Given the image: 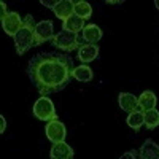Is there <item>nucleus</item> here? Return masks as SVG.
<instances>
[{
    "label": "nucleus",
    "mask_w": 159,
    "mask_h": 159,
    "mask_svg": "<svg viewBox=\"0 0 159 159\" xmlns=\"http://www.w3.org/2000/svg\"><path fill=\"white\" fill-rule=\"evenodd\" d=\"M126 123H127V126H129L130 129L140 130L142 126L145 124V113H143L140 108L130 111V113L127 115V118H126Z\"/></svg>",
    "instance_id": "f3484780"
},
{
    "label": "nucleus",
    "mask_w": 159,
    "mask_h": 159,
    "mask_svg": "<svg viewBox=\"0 0 159 159\" xmlns=\"http://www.w3.org/2000/svg\"><path fill=\"white\" fill-rule=\"evenodd\" d=\"M73 10H75V2L73 0H59L52 11H54V15H56L57 19L65 21V19H69L70 16L75 15Z\"/></svg>",
    "instance_id": "9b49d317"
},
{
    "label": "nucleus",
    "mask_w": 159,
    "mask_h": 159,
    "mask_svg": "<svg viewBox=\"0 0 159 159\" xmlns=\"http://www.w3.org/2000/svg\"><path fill=\"white\" fill-rule=\"evenodd\" d=\"M105 3H108V5H121L123 0H107Z\"/></svg>",
    "instance_id": "b1692460"
},
{
    "label": "nucleus",
    "mask_w": 159,
    "mask_h": 159,
    "mask_svg": "<svg viewBox=\"0 0 159 159\" xmlns=\"http://www.w3.org/2000/svg\"><path fill=\"white\" fill-rule=\"evenodd\" d=\"M45 134L46 139L52 143H59V142H65V137H67V129H65L64 123L57 119H52V121L46 123L45 126Z\"/></svg>",
    "instance_id": "423d86ee"
},
{
    "label": "nucleus",
    "mask_w": 159,
    "mask_h": 159,
    "mask_svg": "<svg viewBox=\"0 0 159 159\" xmlns=\"http://www.w3.org/2000/svg\"><path fill=\"white\" fill-rule=\"evenodd\" d=\"M99 52H100V48L97 45H81L78 48V59L88 64V62H92L99 57Z\"/></svg>",
    "instance_id": "ddd939ff"
},
{
    "label": "nucleus",
    "mask_w": 159,
    "mask_h": 159,
    "mask_svg": "<svg viewBox=\"0 0 159 159\" xmlns=\"http://www.w3.org/2000/svg\"><path fill=\"white\" fill-rule=\"evenodd\" d=\"M154 7L159 10V0H154Z\"/></svg>",
    "instance_id": "393cba45"
},
{
    "label": "nucleus",
    "mask_w": 159,
    "mask_h": 159,
    "mask_svg": "<svg viewBox=\"0 0 159 159\" xmlns=\"http://www.w3.org/2000/svg\"><path fill=\"white\" fill-rule=\"evenodd\" d=\"M52 45H54L57 49H62V51H67V52H72L73 49H78L81 46V40H80L78 34H73V32H67V30H61L57 32V35H54L52 38Z\"/></svg>",
    "instance_id": "20e7f679"
},
{
    "label": "nucleus",
    "mask_w": 159,
    "mask_h": 159,
    "mask_svg": "<svg viewBox=\"0 0 159 159\" xmlns=\"http://www.w3.org/2000/svg\"><path fill=\"white\" fill-rule=\"evenodd\" d=\"M57 2H59V0H40V3H42L43 7L51 8V10H54V7H56Z\"/></svg>",
    "instance_id": "412c9836"
},
{
    "label": "nucleus",
    "mask_w": 159,
    "mask_h": 159,
    "mask_svg": "<svg viewBox=\"0 0 159 159\" xmlns=\"http://www.w3.org/2000/svg\"><path fill=\"white\" fill-rule=\"evenodd\" d=\"M157 103V97L153 91H143L139 96V108L142 111H148V110H154Z\"/></svg>",
    "instance_id": "4468645a"
},
{
    "label": "nucleus",
    "mask_w": 159,
    "mask_h": 159,
    "mask_svg": "<svg viewBox=\"0 0 159 159\" xmlns=\"http://www.w3.org/2000/svg\"><path fill=\"white\" fill-rule=\"evenodd\" d=\"M54 38V24L51 19L40 21L35 25V46L43 45L45 42H52Z\"/></svg>",
    "instance_id": "39448f33"
},
{
    "label": "nucleus",
    "mask_w": 159,
    "mask_h": 159,
    "mask_svg": "<svg viewBox=\"0 0 159 159\" xmlns=\"http://www.w3.org/2000/svg\"><path fill=\"white\" fill-rule=\"evenodd\" d=\"M103 32L96 24H86V27L81 32V43L83 45H97L100 42Z\"/></svg>",
    "instance_id": "6e6552de"
},
{
    "label": "nucleus",
    "mask_w": 159,
    "mask_h": 159,
    "mask_svg": "<svg viewBox=\"0 0 159 159\" xmlns=\"http://www.w3.org/2000/svg\"><path fill=\"white\" fill-rule=\"evenodd\" d=\"M118 103L119 107H121V110L130 113L139 108V97L130 94V92H119L118 94Z\"/></svg>",
    "instance_id": "f8f14e48"
},
{
    "label": "nucleus",
    "mask_w": 159,
    "mask_h": 159,
    "mask_svg": "<svg viewBox=\"0 0 159 159\" xmlns=\"http://www.w3.org/2000/svg\"><path fill=\"white\" fill-rule=\"evenodd\" d=\"M139 159H159V145L153 139H147L139 150Z\"/></svg>",
    "instance_id": "9d476101"
},
{
    "label": "nucleus",
    "mask_w": 159,
    "mask_h": 159,
    "mask_svg": "<svg viewBox=\"0 0 159 159\" xmlns=\"http://www.w3.org/2000/svg\"><path fill=\"white\" fill-rule=\"evenodd\" d=\"M73 13H75V16H78V18H81V19L86 21V19H89L92 16V7L88 2H84V0H78V2H75Z\"/></svg>",
    "instance_id": "a211bd4d"
},
{
    "label": "nucleus",
    "mask_w": 159,
    "mask_h": 159,
    "mask_svg": "<svg viewBox=\"0 0 159 159\" xmlns=\"http://www.w3.org/2000/svg\"><path fill=\"white\" fill-rule=\"evenodd\" d=\"M86 27V21L78 18V16H70L69 19L62 21V30H67V32H73V34H80L83 32V29Z\"/></svg>",
    "instance_id": "2eb2a0df"
},
{
    "label": "nucleus",
    "mask_w": 159,
    "mask_h": 159,
    "mask_svg": "<svg viewBox=\"0 0 159 159\" xmlns=\"http://www.w3.org/2000/svg\"><path fill=\"white\" fill-rule=\"evenodd\" d=\"M7 129V121H5V116L0 115V134H3Z\"/></svg>",
    "instance_id": "5701e85b"
},
{
    "label": "nucleus",
    "mask_w": 159,
    "mask_h": 159,
    "mask_svg": "<svg viewBox=\"0 0 159 159\" xmlns=\"http://www.w3.org/2000/svg\"><path fill=\"white\" fill-rule=\"evenodd\" d=\"M73 70V59L62 52H43L32 57L27 65V75L42 97L67 88Z\"/></svg>",
    "instance_id": "f257e3e1"
},
{
    "label": "nucleus",
    "mask_w": 159,
    "mask_h": 159,
    "mask_svg": "<svg viewBox=\"0 0 159 159\" xmlns=\"http://www.w3.org/2000/svg\"><path fill=\"white\" fill-rule=\"evenodd\" d=\"M73 154L75 151L69 143L59 142V143H52L51 151H49V159H72Z\"/></svg>",
    "instance_id": "1a4fd4ad"
},
{
    "label": "nucleus",
    "mask_w": 159,
    "mask_h": 159,
    "mask_svg": "<svg viewBox=\"0 0 159 159\" xmlns=\"http://www.w3.org/2000/svg\"><path fill=\"white\" fill-rule=\"evenodd\" d=\"M119 159H139V151L129 150V151H126L124 154H121V157H119Z\"/></svg>",
    "instance_id": "aec40b11"
},
{
    "label": "nucleus",
    "mask_w": 159,
    "mask_h": 159,
    "mask_svg": "<svg viewBox=\"0 0 159 159\" xmlns=\"http://www.w3.org/2000/svg\"><path fill=\"white\" fill-rule=\"evenodd\" d=\"M8 8H7V3L5 2H0V19H3L7 15H8Z\"/></svg>",
    "instance_id": "4be33fe9"
},
{
    "label": "nucleus",
    "mask_w": 159,
    "mask_h": 159,
    "mask_svg": "<svg viewBox=\"0 0 159 159\" xmlns=\"http://www.w3.org/2000/svg\"><path fill=\"white\" fill-rule=\"evenodd\" d=\"M35 21L32 15H27L24 18V25L22 29L13 37L15 40V46L16 52L19 56H24L32 46H35Z\"/></svg>",
    "instance_id": "f03ea898"
},
{
    "label": "nucleus",
    "mask_w": 159,
    "mask_h": 159,
    "mask_svg": "<svg viewBox=\"0 0 159 159\" xmlns=\"http://www.w3.org/2000/svg\"><path fill=\"white\" fill-rule=\"evenodd\" d=\"M73 80H76V81L80 83H89L92 81V78H94V72H92V69L89 67V65H78V67H75L73 73H72Z\"/></svg>",
    "instance_id": "dca6fc26"
},
{
    "label": "nucleus",
    "mask_w": 159,
    "mask_h": 159,
    "mask_svg": "<svg viewBox=\"0 0 159 159\" xmlns=\"http://www.w3.org/2000/svg\"><path fill=\"white\" fill-rule=\"evenodd\" d=\"M22 25H24V19L16 11H10L8 15L2 19V27H3L5 34L10 35V37H15L22 29Z\"/></svg>",
    "instance_id": "0eeeda50"
},
{
    "label": "nucleus",
    "mask_w": 159,
    "mask_h": 159,
    "mask_svg": "<svg viewBox=\"0 0 159 159\" xmlns=\"http://www.w3.org/2000/svg\"><path fill=\"white\" fill-rule=\"evenodd\" d=\"M34 116L38 119V121H45L49 123L52 119H57V113L54 108V103L49 97H40L37 99V102L34 103V108H32Z\"/></svg>",
    "instance_id": "7ed1b4c3"
},
{
    "label": "nucleus",
    "mask_w": 159,
    "mask_h": 159,
    "mask_svg": "<svg viewBox=\"0 0 159 159\" xmlns=\"http://www.w3.org/2000/svg\"><path fill=\"white\" fill-rule=\"evenodd\" d=\"M143 113H145V126H147V129L154 130L159 126V111L154 108V110H148Z\"/></svg>",
    "instance_id": "6ab92c4d"
}]
</instances>
